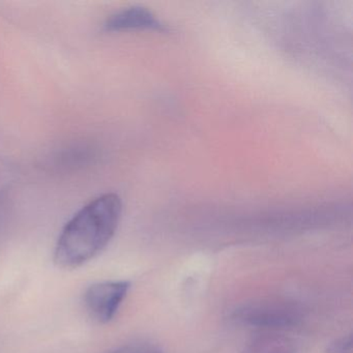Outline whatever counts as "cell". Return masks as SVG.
Returning a JSON list of instances; mask_svg holds the SVG:
<instances>
[{
  "instance_id": "cell-4",
  "label": "cell",
  "mask_w": 353,
  "mask_h": 353,
  "mask_svg": "<svg viewBox=\"0 0 353 353\" xmlns=\"http://www.w3.org/2000/svg\"><path fill=\"white\" fill-rule=\"evenodd\" d=\"M107 32H125L134 30H164L158 18L141 7H132L113 14L104 24Z\"/></svg>"
},
{
  "instance_id": "cell-1",
  "label": "cell",
  "mask_w": 353,
  "mask_h": 353,
  "mask_svg": "<svg viewBox=\"0 0 353 353\" xmlns=\"http://www.w3.org/2000/svg\"><path fill=\"white\" fill-rule=\"evenodd\" d=\"M123 203L117 194L100 196L69 221L57 243L54 262L77 268L94 259L110 243L121 222Z\"/></svg>"
},
{
  "instance_id": "cell-3",
  "label": "cell",
  "mask_w": 353,
  "mask_h": 353,
  "mask_svg": "<svg viewBox=\"0 0 353 353\" xmlns=\"http://www.w3.org/2000/svg\"><path fill=\"white\" fill-rule=\"evenodd\" d=\"M241 318L251 325L268 328L288 327L297 321L293 310L276 303L249 305L241 311Z\"/></svg>"
},
{
  "instance_id": "cell-2",
  "label": "cell",
  "mask_w": 353,
  "mask_h": 353,
  "mask_svg": "<svg viewBox=\"0 0 353 353\" xmlns=\"http://www.w3.org/2000/svg\"><path fill=\"white\" fill-rule=\"evenodd\" d=\"M127 281H110L92 285L84 293V307L99 323H108L119 312L130 290Z\"/></svg>"
},
{
  "instance_id": "cell-6",
  "label": "cell",
  "mask_w": 353,
  "mask_h": 353,
  "mask_svg": "<svg viewBox=\"0 0 353 353\" xmlns=\"http://www.w3.org/2000/svg\"><path fill=\"white\" fill-rule=\"evenodd\" d=\"M109 353H162V351L150 345H131Z\"/></svg>"
},
{
  "instance_id": "cell-5",
  "label": "cell",
  "mask_w": 353,
  "mask_h": 353,
  "mask_svg": "<svg viewBox=\"0 0 353 353\" xmlns=\"http://www.w3.org/2000/svg\"><path fill=\"white\" fill-rule=\"evenodd\" d=\"M353 340L352 334L336 339L330 343L326 348V353H352Z\"/></svg>"
}]
</instances>
